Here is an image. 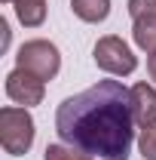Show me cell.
<instances>
[{
	"instance_id": "obj_1",
	"label": "cell",
	"mask_w": 156,
	"mask_h": 160,
	"mask_svg": "<svg viewBox=\"0 0 156 160\" xmlns=\"http://www.w3.org/2000/svg\"><path fill=\"white\" fill-rule=\"evenodd\" d=\"M135 126L129 89L119 80H98L95 86L64 99L55 111L58 139L101 160H129Z\"/></svg>"
},
{
	"instance_id": "obj_2",
	"label": "cell",
	"mask_w": 156,
	"mask_h": 160,
	"mask_svg": "<svg viewBox=\"0 0 156 160\" xmlns=\"http://www.w3.org/2000/svg\"><path fill=\"white\" fill-rule=\"evenodd\" d=\"M34 136H37V123L28 108H21V105L0 108V145L9 157L28 154L34 145Z\"/></svg>"
},
{
	"instance_id": "obj_3",
	"label": "cell",
	"mask_w": 156,
	"mask_h": 160,
	"mask_svg": "<svg viewBox=\"0 0 156 160\" xmlns=\"http://www.w3.org/2000/svg\"><path fill=\"white\" fill-rule=\"evenodd\" d=\"M16 68H25L31 71L34 77H40L43 83L46 80H55L61 71V52L52 40H25L19 46V56H16Z\"/></svg>"
},
{
	"instance_id": "obj_4",
	"label": "cell",
	"mask_w": 156,
	"mask_h": 160,
	"mask_svg": "<svg viewBox=\"0 0 156 160\" xmlns=\"http://www.w3.org/2000/svg\"><path fill=\"white\" fill-rule=\"evenodd\" d=\"M92 56H95V65L104 74H110V77H129L138 68V56L132 52V46L122 37H117V34L98 37Z\"/></svg>"
},
{
	"instance_id": "obj_5",
	"label": "cell",
	"mask_w": 156,
	"mask_h": 160,
	"mask_svg": "<svg viewBox=\"0 0 156 160\" xmlns=\"http://www.w3.org/2000/svg\"><path fill=\"white\" fill-rule=\"evenodd\" d=\"M3 89H6V96L21 105V108H34L43 102L46 96V83L40 77H34L31 71H25V68H12L9 74H6V83H3Z\"/></svg>"
},
{
	"instance_id": "obj_6",
	"label": "cell",
	"mask_w": 156,
	"mask_h": 160,
	"mask_svg": "<svg viewBox=\"0 0 156 160\" xmlns=\"http://www.w3.org/2000/svg\"><path fill=\"white\" fill-rule=\"evenodd\" d=\"M129 105L138 126L156 123V86L153 83H135L129 86Z\"/></svg>"
},
{
	"instance_id": "obj_7",
	"label": "cell",
	"mask_w": 156,
	"mask_h": 160,
	"mask_svg": "<svg viewBox=\"0 0 156 160\" xmlns=\"http://www.w3.org/2000/svg\"><path fill=\"white\" fill-rule=\"evenodd\" d=\"M132 40H135L138 49H144L147 56L156 52V16L132 19Z\"/></svg>"
},
{
	"instance_id": "obj_8",
	"label": "cell",
	"mask_w": 156,
	"mask_h": 160,
	"mask_svg": "<svg viewBox=\"0 0 156 160\" xmlns=\"http://www.w3.org/2000/svg\"><path fill=\"white\" fill-rule=\"evenodd\" d=\"M71 9L80 22L98 25L110 16V0H71Z\"/></svg>"
},
{
	"instance_id": "obj_9",
	"label": "cell",
	"mask_w": 156,
	"mask_h": 160,
	"mask_svg": "<svg viewBox=\"0 0 156 160\" xmlns=\"http://www.w3.org/2000/svg\"><path fill=\"white\" fill-rule=\"evenodd\" d=\"M12 6L25 28H40L46 22V0H12Z\"/></svg>"
},
{
	"instance_id": "obj_10",
	"label": "cell",
	"mask_w": 156,
	"mask_h": 160,
	"mask_svg": "<svg viewBox=\"0 0 156 160\" xmlns=\"http://www.w3.org/2000/svg\"><path fill=\"white\" fill-rule=\"evenodd\" d=\"M43 160H92V154H86L83 148H74L67 142H55V145H46Z\"/></svg>"
},
{
	"instance_id": "obj_11",
	"label": "cell",
	"mask_w": 156,
	"mask_h": 160,
	"mask_svg": "<svg viewBox=\"0 0 156 160\" xmlns=\"http://www.w3.org/2000/svg\"><path fill=\"white\" fill-rule=\"evenodd\" d=\"M138 151H141L144 160H156V123L141 126V132H138Z\"/></svg>"
},
{
	"instance_id": "obj_12",
	"label": "cell",
	"mask_w": 156,
	"mask_h": 160,
	"mask_svg": "<svg viewBox=\"0 0 156 160\" xmlns=\"http://www.w3.org/2000/svg\"><path fill=\"white\" fill-rule=\"evenodd\" d=\"M129 16H132V19L156 16V0H129Z\"/></svg>"
},
{
	"instance_id": "obj_13",
	"label": "cell",
	"mask_w": 156,
	"mask_h": 160,
	"mask_svg": "<svg viewBox=\"0 0 156 160\" xmlns=\"http://www.w3.org/2000/svg\"><path fill=\"white\" fill-rule=\"evenodd\" d=\"M9 46V22L0 19V49H6Z\"/></svg>"
},
{
	"instance_id": "obj_14",
	"label": "cell",
	"mask_w": 156,
	"mask_h": 160,
	"mask_svg": "<svg viewBox=\"0 0 156 160\" xmlns=\"http://www.w3.org/2000/svg\"><path fill=\"white\" fill-rule=\"evenodd\" d=\"M147 74H150V80H153V86H156V52L147 56Z\"/></svg>"
},
{
	"instance_id": "obj_15",
	"label": "cell",
	"mask_w": 156,
	"mask_h": 160,
	"mask_svg": "<svg viewBox=\"0 0 156 160\" xmlns=\"http://www.w3.org/2000/svg\"><path fill=\"white\" fill-rule=\"evenodd\" d=\"M0 3H12V0H0Z\"/></svg>"
}]
</instances>
